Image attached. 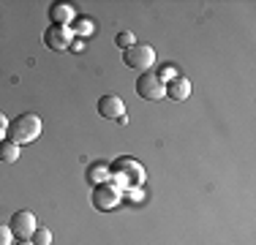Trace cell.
Returning a JSON list of instances; mask_svg holds the SVG:
<instances>
[{"instance_id":"16","label":"cell","mask_w":256,"mask_h":245,"mask_svg":"<svg viewBox=\"0 0 256 245\" xmlns=\"http://www.w3.org/2000/svg\"><path fill=\"white\" fill-rule=\"evenodd\" d=\"M76 30H79V33H93V22H90V20H79Z\"/></svg>"},{"instance_id":"18","label":"cell","mask_w":256,"mask_h":245,"mask_svg":"<svg viewBox=\"0 0 256 245\" xmlns=\"http://www.w3.org/2000/svg\"><path fill=\"white\" fill-rule=\"evenodd\" d=\"M14 245H33V242H30V240H16Z\"/></svg>"},{"instance_id":"7","label":"cell","mask_w":256,"mask_h":245,"mask_svg":"<svg viewBox=\"0 0 256 245\" xmlns=\"http://www.w3.org/2000/svg\"><path fill=\"white\" fill-rule=\"evenodd\" d=\"M118 202H120V191H118L114 186H109V182L96 186V191H93V204H96V210H112Z\"/></svg>"},{"instance_id":"5","label":"cell","mask_w":256,"mask_h":245,"mask_svg":"<svg viewBox=\"0 0 256 245\" xmlns=\"http://www.w3.org/2000/svg\"><path fill=\"white\" fill-rule=\"evenodd\" d=\"M44 44L52 52H66L71 46V30L63 28V24H52V28L44 30Z\"/></svg>"},{"instance_id":"11","label":"cell","mask_w":256,"mask_h":245,"mask_svg":"<svg viewBox=\"0 0 256 245\" xmlns=\"http://www.w3.org/2000/svg\"><path fill=\"white\" fill-rule=\"evenodd\" d=\"M16 158H20V144H14L11 139H3V142H0V161L14 164Z\"/></svg>"},{"instance_id":"3","label":"cell","mask_w":256,"mask_h":245,"mask_svg":"<svg viewBox=\"0 0 256 245\" xmlns=\"http://www.w3.org/2000/svg\"><path fill=\"white\" fill-rule=\"evenodd\" d=\"M8 229L16 240H30V234L36 232V216L30 210H16L8 220Z\"/></svg>"},{"instance_id":"12","label":"cell","mask_w":256,"mask_h":245,"mask_svg":"<svg viewBox=\"0 0 256 245\" xmlns=\"http://www.w3.org/2000/svg\"><path fill=\"white\" fill-rule=\"evenodd\" d=\"M30 242L33 245H52V232L44 229V226H36V232L30 234Z\"/></svg>"},{"instance_id":"10","label":"cell","mask_w":256,"mask_h":245,"mask_svg":"<svg viewBox=\"0 0 256 245\" xmlns=\"http://www.w3.org/2000/svg\"><path fill=\"white\" fill-rule=\"evenodd\" d=\"M106 174H109V166H106V164H90V166H88V174H84V177H88L90 186H101V182L106 180Z\"/></svg>"},{"instance_id":"15","label":"cell","mask_w":256,"mask_h":245,"mask_svg":"<svg viewBox=\"0 0 256 245\" xmlns=\"http://www.w3.org/2000/svg\"><path fill=\"white\" fill-rule=\"evenodd\" d=\"M0 245H14V234H11L8 224H0Z\"/></svg>"},{"instance_id":"1","label":"cell","mask_w":256,"mask_h":245,"mask_svg":"<svg viewBox=\"0 0 256 245\" xmlns=\"http://www.w3.org/2000/svg\"><path fill=\"white\" fill-rule=\"evenodd\" d=\"M41 131H44V122H41L38 114H33V112H25V114H20V118H14L8 122V128H6V136L11 139L14 144H30V142H36V139L41 136Z\"/></svg>"},{"instance_id":"2","label":"cell","mask_w":256,"mask_h":245,"mask_svg":"<svg viewBox=\"0 0 256 245\" xmlns=\"http://www.w3.org/2000/svg\"><path fill=\"white\" fill-rule=\"evenodd\" d=\"M123 63L128 68L144 74L148 68H153V63H156V49L150 44H131L128 49H123Z\"/></svg>"},{"instance_id":"9","label":"cell","mask_w":256,"mask_h":245,"mask_svg":"<svg viewBox=\"0 0 256 245\" xmlns=\"http://www.w3.org/2000/svg\"><path fill=\"white\" fill-rule=\"evenodd\" d=\"M71 16H74V8H71L68 3H52L50 6V20H52V24H63V28H68Z\"/></svg>"},{"instance_id":"13","label":"cell","mask_w":256,"mask_h":245,"mask_svg":"<svg viewBox=\"0 0 256 245\" xmlns=\"http://www.w3.org/2000/svg\"><path fill=\"white\" fill-rule=\"evenodd\" d=\"M114 44H118L120 49H128L131 44H136V41H134V33H128V30H123V33H118V38H114Z\"/></svg>"},{"instance_id":"4","label":"cell","mask_w":256,"mask_h":245,"mask_svg":"<svg viewBox=\"0 0 256 245\" xmlns=\"http://www.w3.org/2000/svg\"><path fill=\"white\" fill-rule=\"evenodd\" d=\"M136 93H139V98H144V101H158V98H164V82L156 74L144 71V74H139V79H136Z\"/></svg>"},{"instance_id":"14","label":"cell","mask_w":256,"mask_h":245,"mask_svg":"<svg viewBox=\"0 0 256 245\" xmlns=\"http://www.w3.org/2000/svg\"><path fill=\"white\" fill-rule=\"evenodd\" d=\"M156 76L161 79V82H172V79H174V76H180V74H178V68H174V66H169V63H166V66L161 68V74H156Z\"/></svg>"},{"instance_id":"17","label":"cell","mask_w":256,"mask_h":245,"mask_svg":"<svg viewBox=\"0 0 256 245\" xmlns=\"http://www.w3.org/2000/svg\"><path fill=\"white\" fill-rule=\"evenodd\" d=\"M6 128H8V122H6V118L0 114V142H3V136H6Z\"/></svg>"},{"instance_id":"6","label":"cell","mask_w":256,"mask_h":245,"mask_svg":"<svg viewBox=\"0 0 256 245\" xmlns=\"http://www.w3.org/2000/svg\"><path fill=\"white\" fill-rule=\"evenodd\" d=\"M98 114H101V118H106V120H120V118L126 114L123 98L114 96V93L101 96V98H98Z\"/></svg>"},{"instance_id":"8","label":"cell","mask_w":256,"mask_h":245,"mask_svg":"<svg viewBox=\"0 0 256 245\" xmlns=\"http://www.w3.org/2000/svg\"><path fill=\"white\" fill-rule=\"evenodd\" d=\"M164 96H169L172 101H186L191 96V82L186 76H174L172 82L164 84Z\"/></svg>"}]
</instances>
